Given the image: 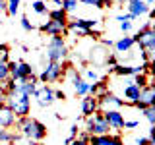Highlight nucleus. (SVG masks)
<instances>
[{
    "mask_svg": "<svg viewBox=\"0 0 155 145\" xmlns=\"http://www.w3.org/2000/svg\"><path fill=\"white\" fill-rule=\"evenodd\" d=\"M84 76H85L84 79L87 81V83H91V81H93V83H95V81H99V79H101V74H99V72L95 70L93 66H87L85 70H84Z\"/></svg>",
    "mask_w": 155,
    "mask_h": 145,
    "instance_id": "nucleus-25",
    "label": "nucleus"
},
{
    "mask_svg": "<svg viewBox=\"0 0 155 145\" xmlns=\"http://www.w3.org/2000/svg\"><path fill=\"white\" fill-rule=\"evenodd\" d=\"M10 79V68H8V62H0V83Z\"/></svg>",
    "mask_w": 155,
    "mask_h": 145,
    "instance_id": "nucleus-31",
    "label": "nucleus"
},
{
    "mask_svg": "<svg viewBox=\"0 0 155 145\" xmlns=\"http://www.w3.org/2000/svg\"><path fill=\"white\" fill-rule=\"evenodd\" d=\"M4 103H6V95H4L2 91H0V106H2Z\"/></svg>",
    "mask_w": 155,
    "mask_h": 145,
    "instance_id": "nucleus-47",
    "label": "nucleus"
},
{
    "mask_svg": "<svg viewBox=\"0 0 155 145\" xmlns=\"http://www.w3.org/2000/svg\"><path fill=\"white\" fill-rule=\"evenodd\" d=\"M35 89H37V77H35V74H33L31 77H27V79H23V81H18V91L21 95L33 97V95H35Z\"/></svg>",
    "mask_w": 155,
    "mask_h": 145,
    "instance_id": "nucleus-16",
    "label": "nucleus"
},
{
    "mask_svg": "<svg viewBox=\"0 0 155 145\" xmlns=\"http://www.w3.org/2000/svg\"><path fill=\"white\" fill-rule=\"evenodd\" d=\"M116 64H118V60H116V54H109V56H107L105 66H109V70H110V68H114Z\"/></svg>",
    "mask_w": 155,
    "mask_h": 145,
    "instance_id": "nucleus-36",
    "label": "nucleus"
},
{
    "mask_svg": "<svg viewBox=\"0 0 155 145\" xmlns=\"http://www.w3.org/2000/svg\"><path fill=\"white\" fill-rule=\"evenodd\" d=\"M149 141L155 145V126H151V128H149Z\"/></svg>",
    "mask_w": 155,
    "mask_h": 145,
    "instance_id": "nucleus-45",
    "label": "nucleus"
},
{
    "mask_svg": "<svg viewBox=\"0 0 155 145\" xmlns=\"http://www.w3.org/2000/svg\"><path fill=\"white\" fill-rule=\"evenodd\" d=\"M138 120H124V128L126 130H134V128H138Z\"/></svg>",
    "mask_w": 155,
    "mask_h": 145,
    "instance_id": "nucleus-39",
    "label": "nucleus"
},
{
    "mask_svg": "<svg viewBox=\"0 0 155 145\" xmlns=\"http://www.w3.org/2000/svg\"><path fill=\"white\" fill-rule=\"evenodd\" d=\"M142 112H143V116H145V120H147L151 126H155V106H145Z\"/></svg>",
    "mask_w": 155,
    "mask_h": 145,
    "instance_id": "nucleus-30",
    "label": "nucleus"
},
{
    "mask_svg": "<svg viewBox=\"0 0 155 145\" xmlns=\"http://www.w3.org/2000/svg\"><path fill=\"white\" fill-rule=\"evenodd\" d=\"M6 12V0H0V14Z\"/></svg>",
    "mask_w": 155,
    "mask_h": 145,
    "instance_id": "nucleus-46",
    "label": "nucleus"
},
{
    "mask_svg": "<svg viewBox=\"0 0 155 145\" xmlns=\"http://www.w3.org/2000/svg\"><path fill=\"white\" fill-rule=\"evenodd\" d=\"M64 77V64H58V62H47L45 70L39 74L37 79L41 83H54V81H60Z\"/></svg>",
    "mask_w": 155,
    "mask_h": 145,
    "instance_id": "nucleus-7",
    "label": "nucleus"
},
{
    "mask_svg": "<svg viewBox=\"0 0 155 145\" xmlns=\"http://www.w3.org/2000/svg\"><path fill=\"white\" fill-rule=\"evenodd\" d=\"M84 132H87L89 135H107L110 132L109 124H107L105 118H103V110H97V112H93L91 116H87Z\"/></svg>",
    "mask_w": 155,
    "mask_h": 145,
    "instance_id": "nucleus-6",
    "label": "nucleus"
},
{
    "mask_svg": "<svg viewBox=\"0 0 155 145\" xmlns=\"http://www.w3.org/2000/svg\"><path fill=\"white\" fill-rule=\"evenodd\" d=\"M81 2L84 6H89V8H110L113 6V0H78Z\"/></svg>",
    "mask_w": 155,
    "mask_h": 145,
    "instance_id": "nucleus-23",
    "label": "nucleus"
},
{
    "mask_svg": "<svg viewBox=\"0 0 155 145\" xmlns=\"http://www.w3.org/2000/svg\"><path fill=\"white\" fill-rule=\"evenodd\" d=\"M109 81L107 79H99V81H95V83H89V93L87 95H91V97H95V99H101L105 93H109Z\"/></svg>",
    "mask_w": 155,
    "mask_h": 145,
    "instance_id": "nucleus-21",
    "label": "nucleus"
},
{
    "mask_svg": "<svg viewBox=\"0 0 155 145\" xmlns=\"http://www.w3.org/2000/svg\"><path fill=\"white\" fill-rule=\"evenodd\" d=\"M31 8H33L35 14H39V16H47V14H48V6H47L45 0H33Z\"/></svg>",
    "mask_w": 155,
    "mask_h": 145,
    "instance_id": "nucleus-26",
    "label": "nucleus"
},
{
    "mask_svg": "<svg viewBox=\"0 0 155 145\" xmlns=\"http://www.w3.org/2000/svg\"><path fill=\"white\" fill-rule=\"evenodd\" d=\"M109 48H105L103 45H97L89 48V60L93 62V66H105V60L109 56Z\"/></svg>",
    "mask_w": 155,
    "mask_h": 145,
    "instance_id": "nucleus-12",
    "label": "nucleus"
},
{
    "mask_svg": "<svg viewBox=\"0 0 155 145\" xmlns=\"http://www.w3.org/2000/svg\"><path fill=\"white\" fill-rule=\"evenodd\" d=\"M89 145H113V137L107 135H89Z\"/></svg>",
    "mask_w": 155,
    "mask_h": 145,
    "instance_id": "nucleus-24",
    "label": "nucleus"
},
{
    "mask_svg": "<svg viewBox=\"0 0 155 145\" xmlns=\"http://www.w3.org/2000/svg\"><path fill=\"white\" fill-rule=\"evenodd\" d=\"M99 25V19H85V18H76L68 19L66 23V35L74 37H89V31Z\"/></svg>",
    "mask_w": 155,
    "mask_h": 145,
    "instance_id": "nucleus-4",
    "label": "nucleus"
},
{
    "mask_svg": "<svg viewBox=\"0 0 155 145\" xmlns=\"http://www.w3.org/2000/svg\"><path fill=\"white\" fill-rule=\"evenodd\" d=\"M16 114H14V110L10 108L8 105H2L0 106V128H6V130H10V128H14L16 126Z\"/></svg>",
    "mask_w": 155,
    "mask_h": 145,
    "instance_id": "nucleus-14",
    "label": "nucleus"
},
{
    "mask_svg": "<svg viewBox=\"0 0 155 145\" xmlns=\"http://www.w3.org/2000/svg\"><path fill=\"white\" fill-rule=\"evenodd\" d=\"M0 62H10V47L0 43Z\"/></svg>",
    "mask_w": 155,
    "mask_h": 145,
    "instance_id": "nucleus-33",
    "label": "nucleus"
},
{
    "mask_svg": "<svg viewBox=\"0 0 155 145\" xmlns=\"http://www.w3.org/2000/svg\"><path fill=\"white\" fill-rule=\"evenodd\" d=\"M8 68H10V79H14V81H23L33 76V66L23 60H18V62L10 60Z\"/></svg>",
    "mask_w": 155,
    "mask_h": 145,
    "instance_id": "nucleus-8",
    "label": "nucleus"
},
{
    "mask_svg": "<svg viewBox=\"0 0 155 145\" xmlns=\"http://www.w3.org/2000/svg\"><path fill=\"white\" fill-rule=\"evenodd\" d=\"M19 4H21V0H6V14L8 16H16L19 12Z\"/></svg>",
    "mask_w": 155,
    "mask_h": 145,
    "instance_id": "nucleus-28",
    "label": "nucleus"
},
{
    "mask_svg": "<svg viewBox=\"0 0 155 145\" xmlns=\"http://www.w3.org/2000/svg\"><path fill=\"white\" fill-rule=\"evenodd\" d=\"M132 81L140 87V89H143V87H147L149 83H151V76H147V74H138V76H134Z\"/></svg>",
    "mask_w": 155,
    "mask_h": 145,
    "instance_id": "nucleus-27",
    "label": "nucleus"
},
{
    "mask_svg": "<svg viewBox=\"0 0 155 145\" xmlns=\"http://www.w3.org/2000/svg\"><path fill=\"white\" fill-rule=\"evenodd\" d=\"M39 31L47 33V35H51V37H54V35H66V23H58V21L48 19V21H45L41 27H39Z\"/></svg>",
    "mask_w": 155,
    "mask_h": 145,
    "instance_id": "nucleus-13",
    "label": "nucleus"
},
{
    "mask_svg": "<svg viewBox=\"0 0 155 145\" xmlns=\"http://www.w3.org/2000/svg\"><path fill=\"white\" fill-rule=\"evenodd\" d=\"M101 45H103L105 48H110L114 45V41H113V39H107V37H101Z\"/></svg>",
    "mask_w": 155,
    "mask_h": 145,
    "instance_id": "nucleus-40",
    "label": "nucleus"
},
{
    "mask_svg": "<svg viewBox=\"0 0 155 145\" xmlns=\"http://www.w3.org/2000/svg\"><path fill=\"white\" fill-rule=\"evenodd\" d=\"M14 128L18 130L19 135H23L25 139H29V141H33V143H37V145L47 137V126L43 124V122H39L37 118H31V116L18 118Z\"/></svg>",
    "mask_w": 155,
    "mask_h": 145,
    "instance_id": "nucleus-1",
    "label": "nucleus"
},
{
    "mask_svg": "<svg viewBox=\"0 0 155 145\" xmlns=\"http://www.w3.org/2000/svg\"><path fill=\"white\" fill-rule=\"evenodd\" d=\"M68 47L66 41L62 35H54L48 39V45H47V58L48 62H58V64H64L66 58H68Z\"/></svg>",
    "mask_w": 155,
    "mask_h": 145,
    "instance_id": "nucleus-2",
    "label": "nucleus"
},
{
    "mask_svg": "<svg viewBox=\"0 0 155 145\" xmlns=\"http://www.w3.org/2000/svg\"><path fill=\"white\" fill-rule=\"evenodd\" d=\"M19 23H21L23 31H27V33H31L33 29H35V25H33V23H31V19H29L27 16H21V21H19Z\"/></svg>",
    "mask_w": 155,
    "mask_h": 145,
    "instance_id": "nucleus-34",
    "label": "nucleus"
},
{
    "mask_svg": "<svg viewBox=\"0 0 155 145\" xmlns=\"http://www.w3.org/2000/svg\"><path fill=\"white\" fill-rule=\"evenodd\" d=\"M140 99V87L134 83V81H130L128 85L124 87V103L128 105H136Z\"/></svg>",
    "mask_w": 155,
    "mask_h": 145,
    "instance_id": "nucleus-20",
    "label": "nucleus"
},
{
    "mask_svg": "<svg viewBox=\"0 0 155 145\" xmlns=\"http://www.w3.org/2000/svg\"><path fill=\"white\" fill-rule=\"evenodd\" d=\"M134 106L138 110H143L145 106H155V87H153V83H149L147 87L140 89V99Z\"/></svg>",
    "mask_w": 155,
    "mask_h": 145,
    "instance_id": "nucleus-10",
    "label": "nucleus"
},
{
    "mask_svg": "<svg viewBox=\"0 0 155 145\" xmlns=\"http://www.w3.org/2000/svg\"><path fill=\"white\" fill-rule=\"evenodd\" d=\"M113 47H114V50L118 52V54H126L128 50H132L136 47V41H134L132 35H124V37H120L118 41H114Z\"/></svg>",
    "mask_w": 155,
    "mask_h": 145,
    "instance_id": "nucleus-17",
    "label": "nucleus"
},
{
    "mask_svg": "<svg viewBox=\"0 0 155 145\" xmlns=\"http://www.w3.org/2000/svg\"><path fill=\"white\" fill-rule=\"evenodd\" d=\"M134 16H132V14H128V12H126V14H118V16H116V21H134Z\"/></svg>",
    "mask_w": 155,
    "mask_h": 145,
    "instance_id": "nucleus-37",
    "label": "nucleus"
},
{
    "mask_svg": "<svg viewBox=\"0 0 155 145\" xmlns=\"http://www.w3.org/2000/svg\"><path fill=\"white\" fill-rule=\"evenodd\" d=\"M99 110V103H97V99L95 97H91V95H85L84 99H81V114L85 116H91L93 112H97Z\"/></svg>",
    "mask_w": 155,
    "mask_h": 145,
    "instance_id": "nucleus-19",
    "label": "nucleus"
},
{
    "mask_svg": "<svg viewBox=\"0 0 155 145\" xmlns=\"http://www.w3.org/2000/svg\"><path fill=\"white\" fill-rule=\"evenodd\" d=\"M97 103H99V110L105 108V106H116V108H120V106H124V99H120V97H116L113 93H105L101 99H97Z\"/></svg>",
    "mask_w": 155,
    "mask_h": 145,
    "instance_id": "nucleus-18",
    "label": "nucleus"
},
{
    "mask_svg": "<svg viewBox=\"0 0 155 145\" xmlns=\"http://www.w3.org/2000/svg\"><path fill=\"white\" fill-rule=\"evenodd\" d=\"M78 134H80V124H74V126L70 128V134H68V137H70V139H76Z\"/></svg>",
    "mask_w": 155,
    "mask_h": 145,
    "instance_id": "nucleus-38",
    "label": "nucleus"
},
{
    "mask_svg": "<svg viewBox=\"0 0 155 145\" xmlns=\"http://www.w3.org/2000/svg\"><path fill=\"white\" fill-rule=\"evenodd\" d=\"M126 8H128V14H132L134 18L145 16L149 12V6L145 4V0H126Z\"/></svg>",
    "mask_w": 155,
    "mask_h": 145,
    "instance_id": "nucleus-15",
    "label": "nucleus"
},
{
    "mask_svg": "<svg viewBox=\"0 0 155 145\" xmlns=\"http://www.w3.org/2000/svg\"><path fill=\"white\" fill-rule=\"evenodd\" d=\"M60 8L64 10V12H74L78 10V0H60Z\"/></svg>",
    "mask_w": 155,
    "mask_h": 145,
    "instance_id": "nucleus-29",
    "label": "nucleus"
},
{
    "mask_svg": "<svg viewBox=\"0 0 155 145\" xmlns=\"http://www.w3.org/2000/svg\"><path fill=\"white\" fill-rule=\"evenodd\" d=\"M134 41L140 47V50H147L153 52L155 50V29H153V21H145L143 27H140V31L136 33Z\"/></svg>",
    "mask_w": 155,
    "mask_h": 145,
    "instance_id": "nucleus-5",
    "label": "nucleus"
},
{
    "mask_svg": "<svg viewBox=\"0 0 155 145\" xmlns=\"http://www.w3.org/2000/svg\"><path fill=\"white\" fill-rule=\"evenodd\" d=\"M14 139V134L6 128H0V143H12Z\"/></svg>",
    "mask_w": 155,
    "mask_h": 145,
    "instance_id": "nucleus-32",
    "label": "nucleus"
},
{
    "mask_svg": "<svg viewBox=\"0 0 155 145\" xmlns=\"http://www.w3.org/2000/svg\"><path fill=\"white\" fill-rule=\"evenodd\" d=\"M35 101H37V105L41 106V108H47V106H51L52 103H54V89H52L51 85H41V87H37L35 89Z\"/></svg>",
    "mask_w": 155,
    "mask_h": 145,
    "instance_id": "nucleus-9",
    "label": "nucleus"
},
{
    "mask_svg": "<svg viewBox=\"0 0 155 145\" xmlns=\"http://www.w3.org/2000/svg\"><path fill=\"white\" fill-rule=\"evenodd\" d=\"M103 118H105V122L109 124V130H116V132L124 130V116H122L120 110H105Z\"/></svg>",
    "mask_w": 155,
    "mask_h": 145,
    "instance_id": "nucleus-11",
    "label": "nucleus"
},
{
    "mask_svg": "<svg viewBox=\"0 0 155 145\" xmlns=\"http://www.w3.org/2000/svg\"><path fill=\"white\" fill-rule=\"evenodd\" d=\"M54 99H60V101H64V99H66L64 91H62V89H56V91H54Z\"/></svg>",
    "mask_w": 155,
    "mask_h": 145,
    "instance_id": "nucleus-43",
    "label": "nucleus"
},
{
    "mask_svg": "<svg viewBox=\"0 0 155 145\" xmlns=\"http://www.w3.org/2000/svg\"><path fill=\"white\" fill-rule=\"evenodd\" d=\"M118 25H120V31H122L124 35H128V33L132 31V21H118Z\"/></svg>",
    "mask_w": 155,
    "mask_h": 145,
    "instance_id": "nucleus-35",
    "label": "nucleus"
},
{
    "mask_svg": "<svg viewBox=\"0 0 155 145\" xmlns=\"http://www.w3.org/2000/svg\"><path fill=\"white\" fill-rule=\"evenodd\" d=\"M45 2H47V4H48V2H52V0H45Z\"/></svg>",
    "mask_w": 155,
    "mask_h": 145,
    "instance_id": "nucleus-48",
    "label": "nucleus"
},
{
    "mask_svg": "<svg viewBox=\"0 0 155 145\" xmlns=\"http://www.w3.org/2000/svg\"><path fill=\"white\" fill-rule=\"evenodd\" d=\"M110 137H113V145H124V141H122L120 135H110Z\"/></svg>",
    "mask_w": 155,
    "mask_h": 145,
    "instance_id": "nucleus-44",
    "label": "nucleus"
},
{
    "mask_svg": "<svg viewBox=\"0 0 155 145\" xmlns=\"http://www.w3.org/2000/svg\"><path fill=\"white\" fill-rule=\"evenodd\" d=\"M10 108L14 110L16 118H23V116H29L31 112V97L21 95V93H8L6 95V103Z\"/></svg>",
    "mask_w": 155,
    "mask_h": 145,
    "instance_id": "nucleus-3",
    "label": "nucleus"
},
{
    "mask_svg": "<svg viewBox=\"0 0 155 145\" xmlns=\"http://www.w3.org/2000/svg\"><path fill=\"white\" fill-rule=\"evenodd\" d=\"M70 145H89V139H81V137H76Z\"/></svg>",
    "mask_w": 155,
    "mask_h": 145,
    "instance_id": "nucleus-42",
    "label": "nucleus"
},
{
    "mask_svg": "<svg viewBox=\"0 0 155 145\" xmlns=\"http://www.w3.org/2000/svg\"><path fill=\"white\" fill-rule=\"evenodd\" d=\"M136 145H153L149 137H136Z\"/></svg>",
    "mask_w": 155,
    "mask_h": 145,
    "instance_id": "nucleus-41",
    "label": "nucleus"
},
{
    "mask_svg": "<svg viewBox=\"0 0 155 145\" xmlns=\"http://www.w3.org/2000/svg\"><path fill=\"white\" fill-rule=\"evenodd\" d=\"M48 19H52V21H58V23H68V14L64 12L62 8H52L48 10Z\"/></svg>",
    "mask_w": 155,
    "mask_h": 145,
    "instance_id": "nucleus-22",
    "label": "nucleus"
}]
</instances>
